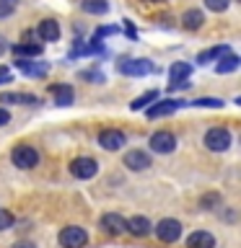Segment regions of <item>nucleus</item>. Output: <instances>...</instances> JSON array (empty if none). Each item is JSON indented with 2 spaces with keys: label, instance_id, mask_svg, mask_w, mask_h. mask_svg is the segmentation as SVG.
I'll return each instance as SVG.
<instances>
[{
  "label": "nucleus",
  "instance_id": "nucleus-1",
  "mask_svg": "<svg viewBox=\"0 0 241 248\" xmlns=\"http://www.w3.org/2000/svg\"><path fill=\"white\" fill-rule=\"evenodd\" d=\"M117 73L120 75H127V78H143V75H151L155 73V67L151 65V60H135V57H124V60H117Z\"/></svg>",
  "mask_w": 241,
  "mask_h": 248
},
{
  "label": "nucleus",
  "instance_id": "nucleus-2",
  "mask_svg": "<svg viewBox=\"0 0 241 248\" xmlns=\"http://www.w3.org/2000/svg\"><path fill=\"white\" fill-rule=\"evenodd\" d=\"M205 147L207 150H213V153H223V150H228L231 147V132L225 129V127H210L205 132Z\"/></svg>",
  "mask_w": 241,
  "mask_h": 248
},
{
  "label": "nucleus",
  "instance_id": "nucleus-3",
  "mask_svg": "<svg viewBox=\"0 0 241 248\" xmlns=\"http://www.w3.org/2000/svg\"><path fill=\"white\" fill-rule=\"evenodd\" d=\"M11 160H13V166H16V168L29 170V168L39 166V153H36L31 145H16V147H13V153H11Z\"/></svg>",
  "mask_w": 241,
  "mask_h": 248
},
{
  "label": "nucleus",
  "instance_id": "nucleus-4",
  "mask_svg": "<svg viewBox=\"0 0 241 248\" xmlns=\"http://www.w3.org/2000/svg\"><path fill=\"white\" fill-rule=\"evenodd\" d=\"M60 246L62 248H83L86 243H88V232H86L83 228H78V225H68V228L60 230Z\"/></svg>",
  "mask_w": 241,
  "mask_h": 248
},
{
  "label": "nucleus",
  "instance_id": "nucleus-5",
  "mask_svg": "<svg viewBox=\"0 0 241 248\" xmlns=\"http://www.w3.org/2000/svg\"><path fill=\"white\" fill-rule=\"evenodd\" d=\"M182 106H187V101H182V98L153 101V104L145 108V116H148V119H161V116H171L174 111H179Z\"/></svg>",
  "mask_w": 241,
  "mask_h": 248
},
{
  "label": "nucleus",
  "instance_id": "nucleus-6",
  "mask_svg": "<svg viewBox=\"0 0 241 248\" xmlns=\"http://www.w3.org/2000/svg\"><path fill=\"white\" fill-rule=\"evenodd\" d=\"M153 232L158 235V240H163V243H174V240L182 238V222L174 220V217H163V220H158V225L153 228Z\"/></svg>",
  "mask_w": 241,
  "mask_h": 248
},
{
  "label": "nucleus",
  "instance_id": "nucleus-7",
  "mask_svg": "<svg viewBox=\"0 0 241 248\" xmlns=\"http://www.w3.org/2000/svg\"><path fill=\"white\" fill-rule=\"evenodd\" d=\"M151 150L153 153H158V155H169V153H174L176 150V137H174V132H169V129H161V132H155V135H151Z\"/></svg>",
  "mask_w": 241,
  "mask_h": 248
},
{
  "label": "nucleus",
  "instance_id": "nucleus-8",
  "mask_svg": "<svg viewBox=\"0 0 241 248\" xmlns=\"http://www.w3.org/2000/svg\"><path fill=\"white\" fill-rule=\"evenodd\" d=\"M70 173L75 178H81V181H88V178H93L99 173V163L93 158H75L70 163Z\"/></svg>",
  "mask_w": 241,
  "mask_h": 248
},
{
  "label": "nucleus",
  "instance_id": "nucleus-9",
  "mask_svg": "<svg viewBox=\"0 0 241 248\" xmlns=\"http://www.w3.org/2000/svg\"><path fill=\"white\" fill-rule=\"evenodd\" d=\"M124 142H127V137L120 129H101L99 132V145L104 150H120V147H124Z\"/></svg>",
  "mask_w": 241,
  "mask_h": 248
},
{
  "label": "nucleus",
  "instance_id": "nucleus-10",
  "mask_svg": "<svg viewBox=\"0 0 241 248\" xmlns=\"http://www.w3.org/2000/svg\"><path fill=\"white\" fill-rule=\"evenodd\" d=\"M122 166H127L130 170H148L151 168V155L145 150H127L122 158Z\"/></svg>",
  "mask_w": 241,
  "mask_h": 248
},
{
  "label": "nucleus",
  "instance_id": "nucleus-11",
  "mask_svg": "<svg viewBox=\"0 0 241 248\" xmlns=\"http://www.w3.org/2000/svg\"><path fill=\"white\" fill-rule=\"evenodd\" d=\"M13 65L18 67L23 75H29V78H44L47 73H50V65H47V62H34V60L16 57V62H13Z\"/></svg>",
  "mask_w": 241,
  "mask_h": 248
},
{
  "label": "nucleus",
  "instance_id": "nucleus-12",
  "mask_svg": "<svg viewBox=\"0 0 241 248\" xmlns=\"http://www.w3.org/2000/svg\"><path fill=\"white\" fill-rule=\"evenodd\" d=\"M101 228L109 235H122V232H127V220L117 212H106V215H101Z\"/></svg>",
  "mask_w": 241,
  "mask_h": 248
},
{
  "label": "nucleus",
  "instance_id": "nucleus-13",
  "mask_svg": "<svg viewBox=\"0 0 241 248\" xmlns=\"http://www.w3.org/2000/svg\"><path fill=\"white\" fill-rule=\"evenodd\" d=\"M50 93L57 106H70L75 101V91L70 83H54V85H50Z\"/></svg>",
  "mask_w": 241,
  "mask_h": 248
},
{
  "label": "nucleus",
  "instance_id": "nucleus-14",
  "mask_svg": "<svg viewBox=\"0 0 241 248\" xmlns=\"http://www.w3.org/2000/svg\"><path fill=\"white\" fill-rule=\"evenodd\" d=\"M36 36L42 39V42H57V39H60V23L54 21V18H44V21H39V26H36Z\"/></svg>",
  "mask_w": 241,
  "mask_h": 248
},
{
  "label": "nucleus",
  "instance_id": "nucleus-15",
  "mask_svg": "<svg viewBox=\"0 0 241 248\" xmlns=\"http://www.w3.org/2000/svg\"><path fill=\"white\" fill-rule=\"evenodd\" d=\"M151 230H153V225L143 215H135V217H130V220H127V232H132L135 238H145Z\"/></svg>",
  "mask_w": 241,
  "mask_h": 248
},
{
  "label": "nucleus",
  "instance_id": "nucleus-16",
  "mask_svg": "<svg viewBox=\"0 0 241 248\" xmlns=\"http://www.w3.org/2000/svg\"><path fill=\"white\" fill-rule=\"evenodd\" d=\"M187 248H215V238L207 230H194L187 238Z\"/></svg>",
  "mask_w": 241,
  "mask_h": 248
},
{
  "label": "nucleus",
  "instance_id": "nucleus-17",
  "mask_svg": "<svg viewBox=\"0 0 241 248\" xmlns=\"http://www.w3.org/2000/svg\"><path fill=\"white\" fill-rule=\"evenodd\" d=\"M202 23H205V16H202L200 8H189V11H184V16H182V26H184L187 31H197Z\"/></svg>",
  "mask_w": 241,
  "mask_h": 248
},
{
  "label": "nucleus",
  "instance_id": "nucleus-18",
  "mask_svg": "<svg viewBox=\"0 0 241 248\" xmlns=\"http://www.w3.org/2000/svg\"><path fill=\"white\" fill-rule=\"evenodd\" d=\"M0 104H23V106H36L39 98L31 93H0Z\"/></svg>",
  "mask_w": 241,
  "mask_h": 248
},
{
  "label": "nucleus",
  "instance_id": "nucleus-19",
  "mask_svg": "<svg viewBox=\"0 0 241 248\" xmlns=\"http://www.w3.org/2000/svg\"><path fill=\"white\" fill-rule=\"evenodd\" d=\"M239 65H241V60L233 52H228V54H223V57H218L215 73L218 75H228V73H233V70H239Z\"/></svg>",
  "mask_w": 241,
  "mask_h": 248
},
{
  "label": "nucleus",
  "instance_id": "nucleus-20",
  "mask_svg": "<svg viewBox=\"0 0 241 248\" xmlns=\"http://www.w3.org/2000/svg\"><path fill=\"white\" fill-rule=\"evenodd\" d=\"M13 54L16 57H23V60H34L42 54V44H34V42H26V44H16L13 46Z\"/></svg>",
  "mask_w": 241,
  "mask_h": 248
},
{
  "label": "nucleus",
  "instance_id": "nucleus-21",
  "mask_svg": "<svg viewBox=\"0 0 241 248\" xmlns=\"http://www.w3.org/2000/svg\"><path fill=\"white\" fill-rule=\"evenodd\" d=\"M169 75H171V83H176V80H189V75H192V65L189 62H174L169 70Z\"/></svg>",
  "mask_w": 241,
  "mask_h": 248
},
{
  "label": "nucleus",
  "instance_id": "nucleus-22",
  "mask_svg": "<svg viewBox=\"0 0 241 248\" xmlns=\"http://www.w3.org/2000/svg\"><path fill=\"white\" fill-rule=\"evenodd\" d=\"M153 101H158V91H145L143 96H138L135 101H132L130 108H132V111H143V108H148Z\"/></svg>",
  "mask_w": 241,
  "mask_h": 248
},
{
  "label": "nucleus",
  "instance_id": "nucleus-23",
  "mask_svg": "<svg viewBox=\"0 0 241 248\" xmlns=\"http://www.w3.org/2000/svg\"><path fill=\"white\" fill-rule=\"evenodd\" d=\"M81 8L91 16H104L109 11V3L106 0H81Z\"/></svg>",
  "mask_w": 241,
  "mask_h": 248
},
{
  "label": "nucleus",
  "instance_id": "nucleus-24",
  "mask_svg": "<svg viewBox=\"0 0 241 248\" xmlns=\"http://www.w3.org/2000/svg\"><path fill=\"white\" fill-rule=\"evenodd\" d=\"M231 49H228V46H213V49H205V52H200L197 54V62H200V65H207V62H213V60H218V57H223V54H228Z\"/></svg>",
  "mask_w": 241,
  "mask_h": 248
},
{
  "label": "nucleus",
  "instance_id": "nucleus-25",
  "mask_svg": "<svg viewBox=\"0 0 241 248\" xmlns=\"http://www.w3.org/2000/svg\"><path fill=\"white\" fill-rule=\"evenodd\" d=\"M189 106H197V108H223L225 101L223 98H210V96H202V98H194Z\"/></svg>",
  "mask_w": 241,
  "mask_h": 248
},
{
  "label": "nucleus",
  "instance_id": "nucleus-26",
  "mask_svg": "<svg viewBox=\"0 0 241 248\" xmlns=\"http://www.w3.org/2000/svg\"><path fill=\"white\" fill-rule=\"evenodd\" d=\"M221 202H223V197L221 194H205V197H200V207L202 209H215V207H221Z\"/></svg>",
  "mask_w": 241,
  "mask_h": 248
},
{
  "label": "nucleus",
  "instance_id": "nucleus-27",
  "mask_svg": "<svg viewBox=\"0 0 241 248\" xmlns=\"http://www.w3.org/2000/svg\"><path fill=\"white\" fill-rule=\"evenodd\" d=\"M228 5H231V0H205V8L213 13H223Z\"/></svg>",
  "mask_w": 241,
  "mask_h": 248
},
{
  "label": "nucleus",
  "instance_id": "nucleus-28",
  "mask_svg": "<svg viewBox=\"0 0 241 248\" xmlns=\"http://www.w3.org/2000/svg\"><path fill=\"white\" fill-rule=\"evenodd\" d=\"M8 228H13V215L8 212V209L0 207V232L8 230Z\"/></svg>",
  "mask_w": 241,
  "mask_h": 248
},
{
  "label": "nucleus",
  "instance_id": "nucleus-29",
  "mask_svg": "<svg viewBox=\"0 0 241 248\" xmlns=\"http://www.w3.org/2000/svg\"><path fill=\"white\" fill-rule=\"evenodd\" d=\"M117 31H120L117 26H101V29H96V34H93V39H99V42H101L104 36H109V34H117Z\"/></svg>",
  "mask_w": 241,
  "mask_h": 248
},
{
  "label": "nucleus",
  "instance_id": "nucleus-30",
  "mask_svg": "<svg viewBox=\"0 0 241 248\" xmlns=\"http://www.w3.org/2000/svg\"><path fill=\"white\" fill-rule=\"evenodd\" d=\"M3 83H13V73L5 65H0V85H3Z\"/></svg>",
  "mask_w": 241,
  "mask_h": 248
},
{
  "label": "nucleus",
  "instance_id": "nucleus-31",
  "mask_svg": "<svg viewBox=\"0 0 241 248\" xmlns=\"http://www.w3.org/2000/svg\"><path fill=\"white\" fill-rule=\"evenodd\" d=\"M81 78H83V80H93V83H104V75L93 73V70H91V73H81Z\"/></svg>",
  "mask_w": 241,
  "mask_h": 248
},
{
  "label": "nucleus",
  "instance_id": "nucleus-32",
  "mask_svg": "<svg viewBox=\"0 0 241 248\" xmlns=\"http://www.w3.org/2000/svg\"><path fill=\"white\" fill-rule=\"evenodd\" d=\"M189 80H176V83H169V91L171 93H176V91H184V88H189Z\"/></svg>",
  "mask_w": 241,
  "mask_h": 248
},
{
  "label": "nucleus",
  "instance_id": "nucleus-33",
  "mask_svg": "<svg viewBox=\"0 0 241 248\" xmlns=\"http://www.w3.org/2000/svg\"><path fill=\"white\" fill-rule=\"evenodd\" d=\"M16 11V3H0V18H5V16H11Z\"/></svg>",
  "mask_w": 241,
  "mask_h": 248
},
{
  "label": "nucleus",
  "instance_id": "nucleus-34",
  "mask_svg": "<svg viewBox=\"0 0 241 248\" xmlns=\"http://www.w3.org/2000/svg\"><path fill=\"white\" fill-rule=\"evenodd\" d=\"M8 122H11V114H8V108L0 106V127H5Z\"/></svg>",
  "mask_w": 241,
  "mask_h": 248
},
{
  "label": "nucleus",
  "instance_id": "nucleus-35",
  "mask_svg": "<svg viewBox=\"0 0 241 248\" xmlns=\"http://www.w3.org/2000/svg\"><path fill=\"white\" fill-rule=\"evenodd\" d=\"M11 248H36L34 243H29V240H21V243H13Z\"/></svg>",
  "mask_w": 241,
  "mask_h": 248
},
{
  "label": "nucleus",
  "instance_id": "nucleus-36",
  "mask_svg": "<svg viewBox=\"0 0 241 248\" xmlns=\"http://www.w3.org/2000/svg\"><path fill=\"white\" fill-rule=\"evenodd\" d=\"M5 52V42H3V36H0V54Z\"/></svg>",
  "mask_w": 241,
  "mask_h": 248
},
{
  "label": "nucleus",
  "instance_id": "nucleus-37",
  "mask_svg": "<svg viewBox=\"0 0 241 248\" xmlns=\"http://www.w3.org/2000/svg\"><path fill=\"white\" fill-rule=\"evenodd\" d=\"M148 3H166V0H148Z\"/></svg>",
  "mask_w": 241,
  "mask_h": 248
},
{
  "label": "nucleus",
  "instance_id": "nucleus-38",
  "mask_svg": "<svg viewBox=\"0 0 241 248\" xmlns=\"http://www.w3.org/2000/svg\"><path fill=\"white\" fill-rule=\"evenodd\" d=\"M0 3H16V0H0Z\"/></svg>",
  "mask_w": 241,
  "mask_h": 248
}]
</instances>
